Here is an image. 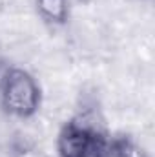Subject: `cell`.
<instances>
[{"instance_id": "6da1fadb", "label": "cell", "mask_w": 155, "mask_h": 157, "mask_svg": "<svg viewBox=\"0 0 155 157\" xmlns=\"http://www.w3.org/2000/svg\"><path fill=\"white\" fill-rule=\"evenodd\" d=\"M42 106V88L37 77L20 66H11L0 77V108L15 119L35 117Z\"/></svg>"}, {"instance_id": "7a4b0ae2", "label": "cell", "mask_w": 155, "mask_h": 157, "mask_svg": "<svg viewBox=\"0 0 155 157\" xmlns=\"http://www.w3.org/2000/svg\"><path fill=\"white\" fill-rule=\"evenodd\" d=\"M110 133L86 115L68 119L57 133L59 157H108Z\"/></svg>"}, {"instance_id": "3957f363", "label": "cell", "mask_w": 155, "mask_h": 157, "mask_svg": "<svg viewBox=\"0 0 155 157\" xmlns=\"http://www.w3.org/2000/svg\"><path fill=\"white\" fill-rule=\"evenodd\" d=\"M37 15L47 26L60 28L70 20V2L68 0H35Z\"/></svg>"}, {"instance_id": "277c9868", "label": "cell", "mask_w": 155, "mask_h": 157, "mask_svg": "<svg viewBox=\"0 0 155 157\" xmlns=\"http://www.w3.org/2000/svg\"><path fill=\"white\" fill-rule=\"evenodd\" d=\"M108 157H150L146 148L137 143L130 133L110 135V154Z\"/></svg>"}]
</instances>
